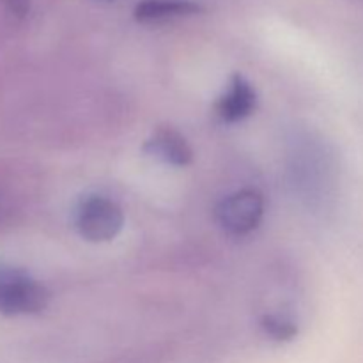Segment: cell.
Wrapping results in <instances>:
<instances>
[{
	"mask_svg": "<svg viewBox=\"0 0 363 363\" xmlns=\"http://www.w3.org/2000/svg\"><path fill=\"white\" fill-rule=\"evenodd\" d=\"M144 151L152 158L174 167L190 165L191 158H194V152H191L186 138L179 131L169 126L158 128L144 144Z\"/></svg>",
	"mask_w": 363,
	"mask_h": 363,
	"instance_id": "cell-5",
	"label": "cell"
},
{
	"mask_svg": "<svg viewBox=\"0 0 363 363\" xmlns=\"http://www.w3.org/2000/svg\"><path fill=\"white\" fill-rule=\"evenodd\" d=\"M202 6L195 0H142L133 14L142 23L167 21L174 18H186L201 13Z\"/></svg>",
	"mask_w": 363,
	"mask_h": 363,
	"instance_id": "cell-6",
	"label": "cell"
},
{
	"mask_svg": "<svg viewBox=\"0 0 363 363\" xmlns=\"http://www.w3.org/2000/svg\"><path fill=\"white\" fill-rule=\"evenodd\" d=\"M257 106V94L250 82L241 74H234L229 87L216 101L215 110L218 117L225 123H238L252 116Z\"/></svg>",
	"mask_w": 363,
	"mask_h": 363,
	"instance_id": "cell-4",
	"label": "cell"
},
{
	"mask_svg": "<svg viewBox=\"0 0 363 363\" xmlns=\"http://www.w3.org/2000/svg\"><path fill=\"white\" fill-rule=\"evenodd\" d=\"M124 225L123 209L103 195H89L82 199L74 209V227L84 240L105 243L113 240Z\"/></svg>",
	"mask_w": 363,
	"mask_h": 363,
	"instance_id": "cell-2",
	"label": "cell"
},
{
	"mask_svg": "<svg viewBox=\"0 0 363 363\" xmlns=\"http://www.w3.org/2000/svg\"><path fill=\"white\" fill-rule=\"evenodd\" d=\"M264 201L255 190H241L223 199L216 208V220L230 234H248L261 223Z\"/></svg>",
	"mask_w": 363,
	"mask_h": 363,
	"instance_id": "cell-3",
	"label": "cell"
},
{
	"mask_svg": "<svg viewBox=\"0 0 363 363\" xmlns=\"http://www.w3.org/2000/svg\"><path fill=\"white\" fill-rule=\"evenodd\" d=\"M261 328L268 337H272L277 342H287L298 335V326L291 319L284 315H264L261 321Z\"/></svg>",
	"mask_w": 363,
	"mask_h": 363,
	"instance_id": "cell-7",
	"label": "cell"
},
{
	"mask_svg": "<svg viewBox=\"0 0 363 363\" xmlns=\"http://www.w3.org/2000/svg\"><path fill=\"white\" fill-rule=\"evenodd\" d=\"M48 301V289L27 272L13 266H0V314H38L45 311Z\"/></svg>",
	"mask_w": 363,
	"mask_h": 363,
	"instance_id": "cell-1",
	"label": "cell"
},
{
	"mask_svg": "<svg viewBox=\"0 0 363 363\" xmlns=\"http://www.w3.org/2000/svg\"><path fill=\"white\" fill-rule=\"evenodd\" d=\"M2 2L4 6H6V9L9 11L14 18L21 20V18L27 16L28 11H30L32 0H2Z\"/></svg>",
	"mask_w": 363,
	"mask_h": 363,
	"instance_id": "cell-8",
	"label": "cell"
}]
</instances>
